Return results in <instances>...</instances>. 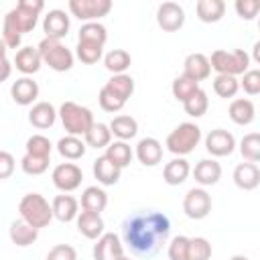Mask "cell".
I'll return each mask as SVG.
<instances>
[{"instance_id": "1", "label": "cell", "mask_w": 260, "mask_h": 260, "mask_svg": "<svg viewBox=\"0 0 260 260\" xmlns=\"http://www.w3.org/2000/svg\"><path fill=\"white\" fill-rule=\"evenodd\" d=\"M171 234V221L165 213L152 211V209H142L132 215H128L122 223V236L124 244L142 258L154 256L162 244L169 240Z\"/></svg>"}, {"instance_id": "2", "label": "cell", "mask_w": 260, "mask_h": 260, "mask_svg": "<svg viewBox=\"0 0 260 260\" xmlns=\"http://www.w3.org/2000/svg\"><path fill=\"white\" fill-rule=\"evenodd\" d=\"M45 8L43 0H20L6 16L2 24V41L8 49H16L24 32H30L37 26L39 14Z\"/></svg>"}, {"instance_id": "3", "label": "cell", "mask_w": 260, "mask_h": 260, "mask_svg": "<svg viewBox=\"0 0 260 260\" xmlns=\"http://www.w3.org/2000/svg\"><path fill=\"white\" fill-rule=\"evenodd\" d=\"M18 213L22 221H26L37 230L47 228L53 219V209L41 193H26L18 203Z\"/></svg>"}, {"instance_id": "4", "label": "cell", "mask_w": 260, "mask_h": 260, "mask_svg": "<svg viewBox=\"0 0 260 260\" xmlns=\"http://www.w3.org/2000/svg\"><path fill=\"white\" fill-rule=\"evenodd\" d=\"M57 116L61 118V124L69 136H85V132L93 126L91 110L85 106H79L75 102H63Z\"/></svg>"}, {"instance_id": "5", "label": "cell", "mask_w": 260, "mask_h": 260, "mask_svg": "<svg viewBox=\"0 0 260 260\" xmlns=\"http://www.w3.org/2000/svg\"><path fill=\"white\" fill-rule=\"evenodd\" d=\"M209 65L211 69L217 71V75H244L250 69V57L244 49H236V51H223V49H215L211 53Z\"/></svg>"}, {"instance_id": "6", "label": "cell", "mask_w": 260, "mask_h": 260, "mask_svg": "<svg viewBox=\"0 0 260 260\" xmlns=\"http://www.w3.org/2000/svg\"><path fill=\"white\" fill-rule=\"evenodd\" d=\"M201 142V128L193 122H183L179 124L169 136H167V148L169 152L177 156H185L195 150V146Z\"/></svg>"}, {"instance_id": "7", "label": "cell", "mask_w": 260, "mask_h": 260, "mask_svg": "<svg viewBox=\"0 0 260 260\" xmlns=\"http://www.w3.org/2000/svg\"><path fill=\"white\" fill-rule=\"evenodd\" d=\"M39 55H41V61L45 65H49L53 71H69L73 67V53L61 43V41H55V39H43L39 43Z\"/></svg>"}, {"instance_id": "8", "label": "cell", "mask_w": 260, "mask_h": 260, "mask_svg": "<svg viewBox=\"0 0 260 260\" xmlns=\"http://www.w3.org/2000/svg\"><path fill=\"white\" fill-rule=\"evenodd\" d=\"M110 10V0H69V12L83 22H98Z\"/></svg>"}, {"instance_id": "9", "label": "cell", "mask_w": 260, "mask_h": 260, "mask_svg": "<svg viewBox=\"0 0 260 260\" xmlns=\"http://www.w3.org/2000/svg\"><path fill=\"white\" fill-rule=\"evenodd\" d=\"M183 211L187 217L191 219H203L209 215L211 211V195L201 189V187H193L187 191L185 199H183Z\"/></svg>"}, {"instance_id": "10", "label": "cell", "mask_w": 260, "mask_h": 260, "mask_svg": "<svg viewBox=\"0 0 260 260\" xmlns=\"http://www.w3.org/2000/svg\"><path fill=\"white\" fill-rule=\"evenodd\" d=\"M51 179H53V185H55L59 191L71 193V191H75V189L81 185L83 173H81V169H79L75 162H61V165H57V167L53 169Z\"/></svg>"}, {"instance_id": "11", "label": "cell", "mask_w": 260, "mask_h": 260, "mask_svg": "<svg viewBox=\"0 0 260 260\" xmlns=\"http://www.w3.org/2000/svg\"><path fill=\"white\" fill-rule=\"evenodd\" d=\"M91 254H93V260H118L124 256V244L116 234L104 232L95 240Z\"/></svg>"}, {"instance_id": "12", "label": "cell", "mask_w": 260, "mask_h": 260, "mask_svg": "<svg viewBox=\"0 0 260 260\" xmlns=\"http://www.w3.org/2000/svg\"><path fill=\"white\" fill-rule=\"evenodd\" d=\"M156 22L165 32H175L185 24V10L177 2H162L156 10Z\"/></svg>"}, {"instance_id": "13", "label": "cell", "mask_w": 260, "mask_h": 260, "mask_svg": "<svg viewBox=\"0 0 260 260\" xmlns=\"http://www.w3.org/2000/svg\"><path fill=\"white\" fill-rule=\"evenodd\" d=\"M205 148L211 156H230L236 148V138L223 128H215L205 136Z\"/></svg>"}, {"instance_id": "14", "label": "cell", "mask_w": 260, "mask_h": 260, "mask_svg": "<svg viewBox=\"0 0 260 260\" xmlns=\"http://www.w3.org/2000/svg\"><path fill=\"white\" fill-rule=\"evenodd\" d=\"M69 26H71L69 16H67L63 10H59V8L49 10V12H47V16H45V20H43L45 39H55V41H61L63 37H67Z\"/></svg>"}, {"instance_id": "15", "label": "cell", "mask_w": 260, "mask_h": 260, "mask_svg": "<svg viewBox=\"0 0 260 260\" xmlns=\"http://www.w3.org/2000/svg\"><path fill=\"white\" fill-rule=\"evenodd\" d=\"M183 75L193 79V81H203L211 75V65H209V59L203 55V53H191L185 57L183 61Z\"/></svg>"}, {"instance_id": "16", "label": "cell", "mask_w": 260, "mask_h": 260, "mask_svg": "<svg viewBox=\"0 0 260 260\" xmlns=\"http://www.w3.org/2000/svg\"><path fill=\"white\" fill-rule=\"evenodd\" d=\"M10 95L18 106H30L39 98V83L32 77H20L10 85Z\"/></svg>"}, {"instance_id": "17", "label": "cell", "mask_w": 260, "mask_h": 260, "mask_svg": "<svg viewBox=\"0 0 260 260\" xmlns=\"http://www.w3.org/2000/svg\"><path fill=\"white\" fill-rule=\"evenodd\" d=\"M234 183L242 191H254L260 185V169L256 162H240L234 169Z\"/></svg>"}, {"instance_id": "18", "label": "cell", "mask_w": 260, "mask_h": 260, "mask_svg": "<svg viewBox=\"0 0 260 260\" xmlns=\"http://www.w3.org/2000/svg\"><path fill=\"white\" fill-rule=\"evenodd\" d=\"M136 158L144 165V167H156L162 160V144L152 138L146 136L136 144Z\"/></svg>"}, {"instance_id": "19", "label": "cell", "mask_w": 260, "mask_h": 260, "mask_svg": "<svg viewBox=\"0 0 260 260\" xmlns=\"http://www.w3.org/2000/svg\"><path fill=\"white\" fill-rule=\"evenodd\" d=\"M193 177L199 185L203 187H209V185H215L219 179H221V165L215 160V158H203L195 165L193 169Z\"/></svg>"}, {"instance_id": "20", "label": "cell", "mask_w": 260, "mask_h": 260, "mask_svg": "<svg viewBox=\"0 0 260 260\" xmlns=\"http://www.w3.org/2000/svg\"><path fill=\"white\" fill-rule=\"evenodd\" d=\"M14 65L20 73H24V77L37 73L43 65L41 61V55H39V49L37 47H22L16 51V57H14Z\"/></svg>"}, {"instance_id": "21", "label": "cell", "mask_w": 260, "mask_h": 260, "mask_svg": "<svg viewBox=\"0 0 260 260\" xmlns=\"http://www.w3.org/2000/svg\"><path fill=\"white\" fill-rule=\"evenodd\" d=\"M120 175H122V169L116 167L106 154H102V156H98L93 160V177L98 179V183H102L106 187L108 185H116L120 181Z\"/></svg>"}, {"instance_id": "22", "label": "cell", "mask_w": 260, "mask_h": 260, "mask_svg": "<svg viewBox=\"0 0 260 260\" xmlns=\"http://www.w3.org/2000/svg\"><path fill=\"white\" fill-rule=\"evenodd\" d=\"M55 120H57V110L49 102H37L28 112V122L39 130L51 128Z\"/></svg>"}, {"instance_id": "23", "label": "cell", "mask_w": 260, "mask_h": 260, "mask_svg": "<svg viewBox=\"0 0 260 260\" xmlns=\"http://www.w3.org/2000/svg\"><path fill=\"white\" fill-rule=\"evenodd\" d=\"M51 209H53V217H57L59 221L67 223V221H73L79 213V203L73 195H57L51 203Z\"/></svg>"}, {"instance_id": "24", "label": "cell", "mask_w": 260, "mask_h": 260, "mask_svg": "<svg viewBox=\"0 0 260 260\" xmlns=\"http://www.w3.org/2000/svg\"><path fill=\"white\" fill-rule=\"evenodd\" d=\"M77 230L81 236H85L87 240H98L104 234V219L100 213H91V211H81L77 213Z\"/></svg>"}, {"instance_id": "25", "label": "cell", "mask_w": 260, "mask_h": 260, "mask_svg": "<svg viewBox=\"0 0 260 260\" xmlns=\"http://www.w3.org/2000/svg\"><path fill=\"white\" fill-rule=\"evenodd\" d=\"M230 118L234 124L238 126H248L254 122V116H256V108L252 104V100L248 98H238L230 104V110H228Z\"/></svg>"}, {"instance_id": "26", "label": "cell", "mask_w": 260, "mask_h": 260, "mask_svg": "<svg viewBox=\"0 0 260 260\" xmlns=\"http://www.w3.org/2000/svg\"><path fill=\"white\" fill-rule=\"evenodd\" d=\"M189 173H191L189 162H187L183 156H177V158H173V160H169V162L165 165V169H162V179H165L167 185H173V187H175V185L185 183L187 177H189Z\"/></svg>"}, {"instance_id": "27", "label": "cell", "mask_w": 260, "mask_h": 260, "mask_svg": "<svg viewBox=\"0 0 260 260\" xmlns=\"http://www.w3.org/2000/svg\"><path fill=\"white\" fill-rule=\"evenodd\" d=\"M8 236H10V240H12L14 246H18V248H26V246H30V244L37 242V238H39V230L32 228V225H28L26 221L18 219V221H12V223H10Z\"/></svg>"}, {"instance_id": "28", "label": "cell", "mask_w": 260, "mask_h": 260, "mask_svg": "<svg viewBox=\"0 0 260 260\" xmlns=\"http://www.w3.org/2000/svg\"><path fill=\"white\" fill-rule=\"evenodd\" d=\"M106 205H108V193L102 187L91 185L81 193V209L83 211H91V213H100L102 215Z\"/></svg>"}, {"instance_id": "29", "label": "cell", "mask_w": 260, "mask_h": 260, "mask_svg": "<svg viewBox=\"0 0 260 260\" xmlns=\"http://www.w3.org/2000/svg\"><path fill=\"white\" fill-rule=\"evenodd\" d=\"M112 136H116L118 140H130L138 134V122L132 118V116H126V114H120V116H114V120L108 124Z\"/></svg>"}, {"instance_id": "30", "label": "cell", "mask_w": 260, "mask_h": 260, "mask_svg": "<svg viewBox=\"0 0 260 260\" xmlns=\"http://www.w3.org/2000/svg\"><path fill=\"white\" fill-rule=\"evenodd\" d=\"M195 12L201 22H207V24L219 22L225 12V2L223 0H199L195 4Z\"/></svg>"}, {"instance_id": "31", "label": "cell", "mask_w": 260, "mask_h": 260, "mask_svg": "<svg viewBox=\"0 0 260 260\" xmlns=\"http://www.w3.org/2000/svg\"><path fill=\"white\" fill-rule=\"evenodd\" d=\"M85 142L79 138V136H63V138H59V142H57V152L63 156V158H67V160H77V158H81L83 154H85Z\"/></svg>"}, {"instance_id": "32", "label": "cell", "mask_w": 260, "mask_h": 260, "mask_svg": "<svg viewBox=\"0 0 260 260\" xmlns=\"http://www.w3.org/2000/svg\"><path fill=\"white\" fill-rule=\"evenodd\" d=\"M106 156H108L116 167L124 169V167H128V165L132 162L134 152H132V148H130L128 142H124V140H114V142H110V144L106 146Z\"/></svg>"}, {"instance_id": "33", "label": "cell", "mask_w": 260, "mask_h": 260, "mask_svg": "<svg viewBox=\"0 0 260 260\" xmlns=\"http://www.w3.org/2000/svg\"><path fill=\"white\" fill-rule=\"evenodd\" d=\"M104 87L110 89V91H112L116 98H120L122 102H128V98L134 93V79H132L130 75H126V73L112 75V77L106 81Z\"/></svg>"}, {"instance_id": "34", "label": "cell", "mask_w": 260, "mask_h": 260, "mask_svg": "<svg viewBox=\"0 0 260 260\" xmlns=\"http://www.w3.org/2000/svg\"><path fill=\"white\" fill-rule=\"evenodd\" d=\"M79 43H95V45H106L108 41V30L102 22H83L79 28Z\"/></svg>"}, {"instance_id": "35", "label": "cell", "mask_w": 260, "mask_h": 260, "mask_svg": "<svg viewBox=\"0 0 260 260\" xmlns=\"http://www.w3.org/2000/svg\"><path fill=\"white\" fill-rule=\"evenodd\" d=\"M130 63H132V57H130V53L124 51V49H112V51L106 53V57H104L106 69H108L110 73H114V75L124 73V71L130 67Z\"/></svg>"}, {"instance_id": "36", "label": "cell", "mask_w": 260, "mask_h": 260, "mask_svg": "<svg viewBox=\"0 0 260 260\" xmlns=\"http://www.w3.org/2000/svg\"><path fill=\"white\" fill-rule=\"evenodd\" d=\"M85 140V146H91V148H106L110 142H112V132L108 128V124H102V122H93V126L85 132L83 136Z\"/></svg>"}, {"instance_id": "37", "label": "cell", "mask_w": 260, "mask_h": 260, "mask_svg": "<svg viewBox=\"0 0 260 260\" xmlns=\"http://www.w3.org/2000/svg\"><path fill=\"white\" fill-rule=\"evenodd\" d=\"M183 108H185V114H187V116H191V118H201V116L207 112V108H209V98H207V93L199 87L191 98H187V100L183 102Z\"/></svg>"}, {"instance_id": "38", "label": "cell", "mask_w": 260, "mask_h": 260, "mask_svg": "<svg viewBox=\"0 0 260 260\" xmlns=\"http://www.w3.org/2000/svg\"><path fill=\"white\" fill-rule=\"evenodd\" d=\"M211 258V244L207 238L195 236L189 238L187 244V260H209Z\"/></svg>"}, {"instance_id": "39", "label": "cell", "mask_w": 260, "mask_h": 260, "mask_svg": "<svg viewBox=\"0 0 260 260\" xmlns=\"http://www.w3.org/2000/svg\"><path fill=\"white\" fill-rule=\"evenodd\" d=\"M240 152L248 162H258L260 160V134L250 132L240 140Z\"/></svg>"}, {"instance_id": "40", "label": "cell", "mask_w": 260, "mask_h": 260, "mask_svg": "<svg viewBox=\"0 0 260 260\" xmlns=\"http://www.w3.org/2000/svg\"><path fill=\"white\" fill-rule=\"evenodd\" d=\"M75 55H77V59H79L81 63L93 65V63H98V61L104 57V47H102V45H95V43H79V41H77Z\"/></svg>"}, {"instance_id": "41", "label": "cell", "mask_w": 260, "mask_h": 260, "mask_svg": "<svg viewBox=\"0 0 260 260\" xmlns=\"http://www.w3.org/2000/svg\"><path fill=\"white\" fill-rule=\"evenodd\" d=\"M240 89V81L238 77H232V75H215L213 79V91L219 95V98H234Z\"/></svg>"}, {"instance_id": "42", "label": "cell", "mask_w": 260, "mask_h": 260, "mask_svg": "<svg viewBox=\"0 0 260 260\" xmlns=\"http://www.w3.org/2000/svg\"><path fill=\"white\" fill-rule=\"evenodd\" d=\"M197 89H199V83L193 81V79H189V77H185V75L175 77V81H173V85H171V91H173L175 100H179V102H185V100L191 98Z\"/></svg>"}, {"instance_id": "43", "label": "cell", "mask_w": 260, "mask_h": 260, "mask_svg": "<svg viewBox=\"0 0 260 260\" xmlns=\"http://www.w3.org/2000/svg\"><path fill=\"white\" fill-rule=\"evenodd\" d=\"M24 148H26V154H32V156H51L53 144L49 142L47 136H43V134H32V136L26 140Z\"/></svg>"}, {"instance_id": "44", "label": "cell", "mask_w": 260, "mask_h": 260, "mask_svg": "<svg viewBox=\"0 0 260 260\" xmlns=\"http://www.w3.org/2000/svg\"><path fill=\"white\" fill-rule=\"evenodd\" d=\"M20 169L26 175H43L49 169V156H32V154H24L20 158Z\"/></svg>"}, {"instance_id": "45", "label": "cell", "mask_w": 260, "mask_h": 260, "mask_svg": "<svg viewBox=\"0 0 260 260\" xmlns=\"http://www.w3.org/2000/svg\"><path fill=\"white\" fill-rule=\"evenodd\" d=\"M98 102H100V108L104 110V112H120L122 108H124V104L126 102H122L120 98H116L110 89H106V87H102L100 89V95H98Z\"/></svg>"}, {"instance_id": "46", "label": "cell", "mask_w": 260, "mask_h": 260, "mask_svg": "<svg viewBox=\"0 0 260 260\" xmlns=\"http://www.w3.org/2000/svg\"><path fill=\"white\" fill-rule=\"evenodd\" d=\"M187 244H189L187 236H175L167 250L169 260H187Z\"/></svg>"}, {"instance_id": "47", "label": "cell", "mask_w": 260, "mask_h": 260, "mask_svg": "<svg viewBox=\"0 0 260 260\" xmlns=\"http://www.w3.org/2000/svg\"><path fill=\"white\" fill-rule=\"evenodd\" d=\"M240 87L248 95H258L260 93V71L258 69H248L240 81Z\"/></svg>"}, {"instance_id": "48", "label": "cell", "mask_w": 260, "mask_h": 260, "mask_svg": "<svg viewBox=\"0 0 260 260\" xmlns=\"http://www.w3.org/2000/svg\"><path fill=\"white\" fill-rule=\"evenodd\" d=\"M258 10H260V2L258 0H238L236 2V12L244 20H254Z\"/></svg>"}, {"instance_id": "49", "label": "cell", "mask_w": 260, "mask_h": 260, "mask_svg": "<svg viewBox=\"0 0 260 260\" xmlns=\"http://www.w3.org/2000/svg\"><path fill=\"white\" fill-rule=\"evenodd\" d=\"M45 260H77V252L69 244H57L49 250Z\"/></svg>"}, {"instance_id": "50", "label": "cell", "mask_w": 260, "mask_h": 260, "mask_svg": "<svg viewBox=\"0 0 260 260\" xmlns=\"http://www.w3.org/2000/svg\"><path fill=\"white\" fill-rule=\"evenodd\" d=\"M14 167H16L14 156L10 152H6V150H0V181L8 179L14 173Z\"/></svg>"}, {"instance_id": "51", "label": "cell", "mask_w": 260, "mask_h": 260, "mask_svg": "<svg viewBox=\"0 0 260 260\" xmlns=\"http://www.w3.org/2000/svg\"><path fill=\"white\" fill-rule=\"evenodd\" d=\"M10 73H12V63H10L6 57L0 59V83L6 81V79L10 77Z\"/></svg>"}, {"instance_id": "52", "label": "cell", "mask_w": 260, "mask_h": 260, "mask_svg": "<svg viewBox=\"0 0 260 260\" xmlns=\"http://www.w3.org/2000/svg\"><path fill=\"white\" fill-rule=\"evenodd\" d=\"M6 51H8V47L4 45V41L0 39V59H4L6 57Z\"/></svg>"}, {"instance_id": "53", "label": "cell", "mask_w": 260, "mask_h": 260, "mask_svg": "<svg viewBox=\"0 0 260 260\" xmlns=\"http://www.w3.org/2000/svg\"><path fill=\"white\" fill-rule=\"evenodd\" d=\"M230 260H250L248 256H242V254H236V256H232Z\"/></svg>"}, {"instance_id": "54", "label": "cell", "mask_w": 260, "mask_h": 260, "mask_svg": "<svg viewBox=\"0 0 260 260\" xmlns=\"http://www.w3.org/2000/svg\"><path fill=\"white\" fill-rule=\"evenodd\" d=\"M118 260H132L130 256H122V258H118Z\"/></svg>"}]
</instances>
